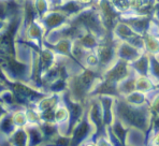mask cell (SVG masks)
<instances>
[{"mask_svg":"<svg viewBox=\"0 0 159 146\" xmlns=\"http://www.w3.org/2000/svg\"><path fill=\"white\" fill-rule=\"evenodd\" d=\"M114 115L115 118L120 121L126 127H135L142 129L145 132L151 128L153 119L158 118L152 115L147 104L142 107H134L128 104L120 97L115 98L114 101Z\"/></svg>","mask_w":159,"mask_h":146,"instance_id":"obj_1","label":"cell"},{"mask_svg":"<svg viewBox=\"0 0 159 146\" xmlns=\"http://www.w3.org/2000/svg\"><path fill=\"white\" fill-rule=\"evenodd\" d=\"M96 130L93 125L88 121L85 113L84 115L75 122L70 131V145H85V144H95L93 143V135Z\"/></svg>","mask_w":159,"mask_h":146,"instance_id":"obj_2","label":"cell"},{"mask_svg":"<svg viewBox=\"0 0 159 146\" xmlns=\"http://www.w3.org/2000/svg\"><path fill=\"white\" fill-rule=\"evenodd\" d=\"M41 25L43 26L45 34L48 32L55 30L57 28L62 27L64 25H66L69 23V17L65 14L64 12L59 10L57 8H52L48 11L44 15H42L39 18Z\"/></svg>","mask_w":159,"mask_h":146,"instance_id":"obj_3","label":"cell"},{"mask_svg":"<svg viewBox=\"0 0 159 146\" xmlns=\"http://www.w3.org/2000/svg\"><path fill=\"white\" fill-rule=\"evenodd\" d=\"M131 71L132 70L130 67V63L120 59H116L107 70H104L101 73V77L112 82V83L117 84L121 80L127 77L131 73Z\"/></svg>","mask_w":159,"mask_h":146,"instance_id":"obj_4","label":"cell"},{"mask_svg":"<svg viewBox=\"0 0 159 146\" xmlns=\"http://www.w3.org/2000/svg\"><path fill=\"white\" fill-rule=\"evenodd\" d=\"M115 51L117 59L124 60L128 63H131L132 61H134L144 53L137 46L126 41H116Z\"/></svg>","mask_w":159,"mask_h":146,"instance_id":"obj_5","label":"cell"},{"mask_svg":"<svg viewBox=\"0 0 159 146\" xmlns=\"http://www.w3.org/2000/svg\"><path fill=\"white\" fill-rule=\"evenodd\" d=\"M97 97L99 99L100 105H101L104 126H110L113 122L114 118H115V115H114V101H115V98L117 97L109 95H99Z\"/></svg>","mask_w":159,"mask_h":146,"instance_id":"obj_6","label":"cell"},{"mask_svg":"<svg viewBox=\"0 0 159 146\" xmlns=\"http://www.w3.org/2000/svg\"><path fill=\"white\" fill-rule=\"evenodd\" d=\"M146 144V132L135 127H128L124 145H144Z\"/></svg>","mask_w":159,"mask_h":146,"instance_id":"obj_7","label":"cell"},{"mask_svg":"<svg viewBox=\"0 0 159 146\" xmlns=\"http://www.w3.org/2000/svg\"><path fill=\"white\" fill-rule=\"evenodd\" d=\"M135 76H137V74L133 71H131V73H130L127 77H125V79L121 80L120 82H118V83L116 84V89H117L118 97L123 98V97H125L126 95L130 94L131 91L135 90Z\"/></svg>","mask_w":159,"mask_h":146,"instance_id":"obj_8","label":"cell"},{"mask_svg":"<svg viewBox=\"0 0 159 146\" xmlns=\"http://www.w3.org/2000/svg\"><path fill=\"white\" fill-rule=\"evenodd\" d=\"M25 129L28 135V145H43L44 136L39 125L27 124Z\"/></svg>","mask_w":159,"mask_h":146,"instance_id":"obj_9","label":"cell"},{"mask_svg":"<svg viewBox=\"0 0 159 146\" xmlns=\"http://www.w3.org/2000/svg\"><path fill=\"white\" fill-rule=\"evenodd\" d=\"M148 62H149V56L147 53H143L139 58H137L134 61L130 63L132 71L137 75H147L148 71Z\"/></svg>","mask_w":159,"mask_h":146,"instance_id":"obj_10","label":"cell"},{"mask_svg":"<svg viewBox=\"0 0 159 146\" xmlns=\"http://www.w3.org/2000/svg\"><path fill=\"white\" fill-rule=\"evenodd\" d=\"M155 89H158V85L154 83L147 75H137L135 76V90L147 94Z\"/></svg>","mask_w":159,"mask_h":146,"instance_id":"obj_11","label":"cell"},{"mask_svg":"<svg viewBox=\"0 0 159 146\" xmlns=\"http://www.w3.org/2000/svg\"><path fill=\"white\" fill-rule=\"evenodd\" d=\"M10 145H28V135L25 127H17L7 140Z\"/></svg>","mask_w":159,"mask_h":146,"instance_id":"obj_12","label":"cell"},{"mask_svg":"<svg viewBox=\"0 0 159 146\" xmlns=\"http://www.w3.org/2000/svg\"><path fill=\"white\" fill-rule=\"evenodd\" d=\"M124 100L128 103V104L134 105V107H142V105L147 104V97L146 94L142 93L139 90H133L130 94L126 95L123 97Z\"/></svg>","mask_w":159,"mask_h":146,"instance_id":"obj_13","label":"cell"},{"mask_svg":"<svg viewBox=\"0 0 159 146\" xmlns=\"http://www.w3.org/2000/svg\"><path fill=\"white\" fill-rule=\"evenodd\" d=\"M147 76L158 85V55H149Z\"/></svg>","mask_w":159,"mask_h":146,"instance_id":"obj_14","label":"cell"},{"mask_svg":"<svg viewBox=\"0 0 159 146\" xmlns=\"http://www.w3.org/2000/svg\"><path fill=\"white\" fill-rule=\"evenodd\" d=\"M144 48H145V53L149 55H158V38L149 36V34H144Z\"/></svg>","mask_w":159,"mask_h":146,"instance_id":"obj_15","label":"cell"},{"mask_svg":"<svg viewBox=\"0 0 159 146\" xmlns=\"http://www.w3.org/2000/svg\"><path fill=\"white\" fill-rule=\"evenodd\" d=\"M110 4L116 13L123 14L131 10L132 0H111Z\"/></svg>","mask_w":159,"mask_h":146,"instance_id":"obj_16","label":"cell"},{"mask_svg":"<svg viewBox=\"0 0 159 146\" xmlns=\"http://www.w3.org/2000/svg\"><path fill=\"white\" fill-rule=\"evenodd\" d=\"M11 115H12V119L16 127H25L27 125L26 114H25V110L23 107L11 111Z\"/></svg>","mask_w":159,"mask_h":146,"instance_id":"obj_17","label":"cell"},{"mask_svg":"<svg viewBox=\"0 0 159 146\" xmlns=\"http://www.w3.org/2000/svg\"><path fill=\"white\" fill-rule=\"evenodd\" d=\"M32 4H34V8L37 12L38 18L44 15L50 9H52L48 0H32Z\"/></svg>","mask_w":159,"mask_h":146,"instance_id":"obj_18","label":"cell"},{"mask_svg":"<svg viewBox=\"0 0 159 146\" xmlns=\"http://www.w3.org/2000/svg\"><path fill=\"white\" fill-rule=\"evenodd\" d=\"M9 112H11V110L9 109V107H7V105L4 104L1 100H0V118H2V117H3L4 115L8 114Z\"/></svg>","mask_w":159,"mask_h":146,"instance_id":"obj_19","label":"cell"},{"mask_svg":"<svg viewBox=\"0 0 159 146\" xmlns=\"http://www.w3.org/2000/svg\"><path fill=\"white\" fill-rule=\"evenodd\" d=\"M9 88V85H8V82L6 81H2V80H0V94L3 93L6 89Z\"/></svg>","mask_w":159,"mask_h":146,"instance_id":"obj_20","label":"cell"},{"mask_svg":"<svg viewBox=\"0 0 159 146\" xmlns=\"http://www.w3.org/2000/svg\"><path fill=\"white\" fill-rule=\"evenodd\" d=\"M48 1H50L52 8H57V7L62 2V0H48Z\"/></svg>","mask_w":159,"mask_h":146,"instance_id":"obj_21","label":"cell"}]
</instances>
